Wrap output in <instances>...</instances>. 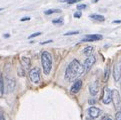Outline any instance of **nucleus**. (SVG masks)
<instances>
[{"mask_svg":"<svg viewBox=\"0 0 121 120\" xmlns=\"http://www.w3.org/2000/svg\"><path fill=\"white\" fill-rule=\"evenodd\" d=\"M84 72V66L80 64L78 60H72L66 68L64 79H65L66 82H74Z\"/></svg>","mask_w":121,"mask_h":120,"instance_id":"nucleus-1","label":"nucleus"},{"mask_svg":"<svg viewBox=\"0 0 121 120\" xmlns=\"http://www.w3.org/2000/svg\"><path fill=\"white\" fill-rule=\"evenodd\" d=\"M41 65L44 74L49 75L51 72V68H52V57H51V54L47 51H44L41 54Z\"/></svg>","mask_w":121,"mask_h":120,"instance_id":"nucleus-2","label":"nucleus"},{"mask_svg":"<svg viewBox=\"0 0 121 120\" xmlns=\"http://www.w3.org/2000/svg\"><path fill=\"white\" fill-rule=\"evenodd\" d=\"M29 78L34 84L39 83L40 81V69L38 67H34L29 71Z\"/></svg>","mask_w":121,"mask_h":120,"instance_id":"nucleus-3","label":"nucleus"},{"mask_svg":"<svg viewBox=\"0 0 121 120\" xmlns=\"http://www.w3.org/2000/svg\"><path fill=\"white\" fill-rule=\"evenodd\" d=\"M113 77H114V81L118 82L121 78V59H119L117 62L114 64V68H113Z\"/></svg>","mask_w":121,"mask_h":120,"instance_id":"nucleus-4","label":"nucleus"},{"mask_svg":"<svg viewBox=\"0 0 121 120\" xmlns=\"http://www.w3.org/2000/svg\"><path fill=\"white\" fill-rule=\"evenodd\" d=\"M95 61H96V58H95V56L92 54H90L89 56L86 58V60L84 61V64H83L85 72H87V71H89L90 69H91L92 66L95 64Z\"/></svg>","mask_w":121,"mask_h":120,"instance_id":"nucleus-5","label":"nucleus"},{"mask_svg":"<svg viewBox=\"0 0 121 120\" xmlns=\"http://www.w3.org/2000/svg\"><path fill=\"white\" fill-rule=\"evenodd\" d=\"M111 101H112V91L108 87H104V89H103L102 102L104 104H109Z\"/></svg>","mask_w":121,"mask_h":120,"instance_id":"nucleus-6","label":"nucleus"},{"mask_svg":"<svg viewBox=\"0 0 121 120\" xmlns=\"http://www.w3.org/2000/svg\"><path fill=\"white\" fill-rule=\"evenodd\" d=\"M87 113H88V115H89V116L91 117V118L95 119V118H98L99 116H100L101 110L99 109V108H97V107L92 106V107H90V108L87 110Z\"/></svg>","mask_w":121,"mask_h":120,"instance_id":"nucleus-7","label":"nucleus"},{"mask_svg":"<svg viewBox=\"0 0 121 120\" xmlns=\"http://www.w3.org/2000/svg\"><path fill=\"white\" fill-rule=\"evenodd\" d=\"M103 36L100 34H90V35H86L82 38V41H87V42H91V41H97V40H102Z\"/></svg>","mask_w":121,"mask_h":120,"instance_id":"nucleus-8","label":"nucleus"},{"mask_svg":"<svg viewBox=\"0 0 121 120\" xmlns=\"http://www.w3.org/2000/svg\"><path fill=\"white\" fill-rule=\"evenodd\" d=\"M81 87H82V81L81 80H75L73 85L71 86V89H70L71 94H76L77 92H79Z\"/></svg>","mask_w":121,"mask_h":120,"instance_id":"nucleus-9","label":"nucleus"},{"mask_svg":"<svg viewBox=\"0 0 121 120\" xmlns=\"http://www.w3.org/2000/svg\"><path fill=\"white\" fill-rule=\"evenodd\" d=\"M112 100L114 102V106L116 108H119L120 107V96L117 90H113L112 91Z\"/></svg>","mask_w":121,"mask_h":120,"instance_id":"nucleus-10","label":"nucleus"},{"mask_svg":"<svg viewBox=\"0 0 121 120\" xmlns=\"http://www.w3.org/2000/svg\"><path fill=\"white\" fill-rule=\"evenodd\" d=\"M99 90V82L98 81H94V82H92L91 84H90L89 86V91H90V94H91L92 96H95L97 94Z\"/></svg>","mask_w":121,"mask_h":120,"instance_id":"nucleus-11","label":"nucleus"},{"mask_svg":"<svg viewBox=\"0 0 121 120\" xmlns=\"http://www.w3.org/2000/svg\"><path fill=\"white\" fill-rule=\"evenodd\" d=\"M6 88H7V92H12L13 91L14 88H15V80L8 78L6 80Z\"/></svg>","mask_w":121,"mask_h":120,"instance_id":"nucleus-12","label":"nucleus"},{"mask_svg":"<svg viewBox=\"0 0 121 120\" xmlns=\"http://www.w3.org/2000/svg\"><path fill=\"white\" fill-rule=\"evenodd\" d=\"M90 18L95 21H99V22H103V21L105 20V17L100 14H91L90 15Z\"/></svg>","mask_w":121,"mask_h":120,"instance_id":"nucleus-13","label":"nucleus"},{"mask_svg":"<svg viewBox=\"0 0 121 120\" xmlns=\"http://www.w3.org/2000/svg\"><path fill=\"white\" fill-rule=\"evenodd\" d=\"M5 87H4V80H3V77L2 75H0V96H2L3 95V93H4V89Z\"/></svg>","mask_w":121,"mask_h":120,"instance_id":"nucleus-14","label":"nucleus"},{"mask_svg":"<svg viewBox=\"0 0 121 120\" xmlns=\"http://www.w3.org/2000/svg\"><path fill=\"white\" fill-rule=\"evenodd\" d=\"M93 46H87L86 48L83 50V53L85 54V55H87V56H89L90 54H91L92 52H93Z\"/></svg>","mask_w":121,"mask_h":120,"instance_id":"nucleus-15","label":"nucleus"},{"mask_svg":"<svg viewBox=\"0 0 121 120\" xmlns=\"http://www.w3.org/2000/svg\"><path fill=\"white\" fill-rule=\"evenodd\" d=\"M109 74H110V68L107 66L105 69V72H104V77H103V81H104V82H106V81H108V79H109Z\"/></svg>","mask_w":121,"mask_h":120,"instance_id":"nucleus-16","label":"nucleus"},{"mask_svg":"<svg viewBox=\"0 0 121 120\" xmlns=\"http://www.w3.org/2000/svg\"><path fill=\"white\" fill-rule=\"evenodd\" d=\"M22 63L24 64L25 66L29 67L30 64H31V61H30V58H27V57H23L22 58Z\"/></svg>","mask_w":121,"mask_h":120,"instance_id":"nucleus-17","label":"nucleus"},{"mask_svg":"<svg viewBox=\"0 0 121 120\" xmlns=\"http://www.w3.org/2000/svg\"><path fill=\"white\" fill-rule=\"evenodd\" d=\"M56 12H60L59 9H56V10H53V9H49V10H46L44 13L46 15H50V14H53V13H56Z\"/></svg>","mask_w":121,"mask_h":120,"instance_id":"nucleus-18","label":"nucleus"},{"mask_svg":"<svg viewBox=\"0 0 121 120\" xmlns=\"http://www.w3.org/2000/svg\"><path fill=\"white\" fill-rule=\"evenodd\" d=\"M79 31H70V32H66L64 33V36H70V35H76V34H78Z\"/></svg>","mask_w":121,"mask_h":120,"instance_id":"nucleus-19","label":"nucleus"},{"mask_svg":"<svg viewBox=\"0 0 121 120\" xmlns=\"http://www.w3.org/2000/svg\"><path fill=\"white\" fill-rule=\"evenodd\" d=\"M52 22L54 23V24H56V23H59L60 25H62L63 24V19L62 18H59V19H55V20H53Z\"/></svg>","mask_w":121,"mask_h":120,"instance_id":"nucleus-20","label":"nucleus"},{"mask_svg":"<svg viewBox=\"0 0 121 120\" xmlns=\"http://www.w3.org/2000/svg\"><path fill=\"white\" fill-rule=\"evenodd\" d=\"M41 35V32H36V33H33V34H31L28 38L29 39H31V38H34V37H37V36H40Z\"/></svg>","mask_w":121,"mask_h":120,"instance_id":"nucleus-21","label":"nucleus"},{"mask_svg":"<svg viewBox=\"0 0 121 120\" xmlns=\"http://www.w3.org/2000/svg\"><path fill=\"white\" fill-rule=\"evenodd\" d=\"M87 7V5L86 4H79V5H77V9L78 10H82V9H84V8Z\"/></svg>","mask_w":121,"mask_h":120,"instance_id":"nucleus-22","label":"nucleus"},{"mask_svg":"<svg viewBox=\"0 0 121 120\" xmlns=\"http://www.w3.org/2000/svg\"><path fill=\"white\" fill-rule=\"evenodd\" d=\"M74 17H75V18H80V17H81V12L80 11L75 12V13H74Z\"/></svg>","mask_w":121,"mask_h":120,"instance_id":"nucleus-23","label":"nucleus"},{"mask_svg":"<svg viewBox=\"0 0 121 120\" xmlns=\"http://www.w3.org/2000/svg\"><path fill=\"white\" fill-rule=\"evenodd\" d=\"M115 118L117 120H121V112H117L115 115Z\"/></svg>","mask_w":121,"mask_h":120,"instance_id":"nucleus-24","label":"nucleus"},{"mask_svg":"<svg viewBox=\"0 0 121 120\" xmlns=\"http://www.w3.org/2000/svg\"><path fill=\"white\" fill-rule=\"evenodd\" d=\"M80 0H69V1H67L68 4H73V3H77V2H79Z\"/></svg>","mask_w":121,"mask_h":120,"instance_id":"nucleus-25","label":"nucleus"},{"mask_svg":"<svg viewBox=\"0 0 121 120\" xmlns=\"http://www.w3.org/2000/svg\"><path fill=\"white\" fill-rule=\"evenodd\" d=\"M52 42V40H47V41H44V42H41V45H44V44H47V43H51Z\"/></svg>","mask_w":121,"mask_h":120,"instance_id":"nucleus-26","label":"nucleus"},{"mask_svg":"<svg viewBox=\"0 0 121 120\" xmlns=\"http://www.w3.org/2000/svg\"><path fill=\"white\" fill-rule=\"evenodd\" d=\"M26 20H30V18H29V17H25V18L21 19V21H26Z\"/></svg>","mask_w":121,"mask_h":120,"instance_id":"nucleus-27","label":"nucleus"},{"mask_svg":"<svg viewBox=\"0 0 121 120\" xmlns=\"http://www.w3.org/2000/svg\"><path fill=\"white\" fill-rule=\"evenodd\" d=\"M113 23H121V20H114Z\"/></svg>","mask_w":121,"mask_h":120,"instance_id":"nucleus-28","label":"nucleus"},{"mask_svg":"<svg viewBox=\"0 0 121 120\" xmlns=\"http://www.w3.org/2000/svg\"><path fill=\"white\" fill-rule=\"evenodd\" d=\"M98 1H99V0H93L92 2H93V3H96V2H98Z\"/></svg>","mask_w":121,"mask_h":120,"instance_id":"nucleus-29","label":"nucleus"},{"mask_svg":"<svg viewBox=\"0 0 121 120\" xmlns=\"http://www.w3.org/2000/svg\"><path fill=\"white\" fill-rule=\"evenodd\" d=\"M0 119H3V116H1V115H0Z\"/></svg>","mask_w":121,"mask_h":120,"instance_id":"nucleus-30","label":"nucleus"},{"mask_svg":"<svg viewBox=\"0 0 121 120\" xmlns=\"http://www.w3.org/2000/svg\"><path fill=\"white\" fill-rule=\"evenodd\" d=\"M1 10H3V8H0V11H1Z\"/></svg>","mask_w":121,"mask_h":120,"instance_id":"nucleus-31","label":"nucleus"}]
</instances>
